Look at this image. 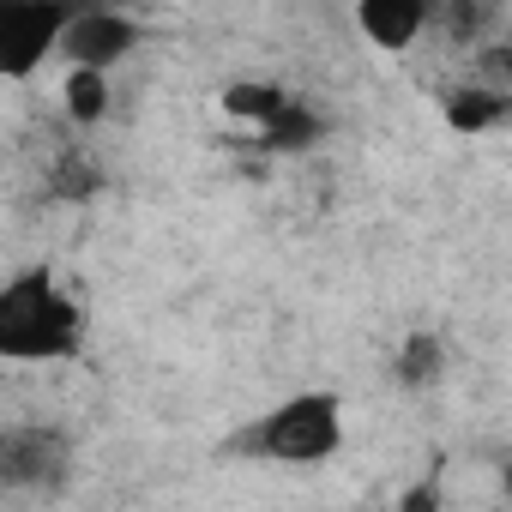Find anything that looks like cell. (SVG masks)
Returning <instances> with one entry per match:
<instances>
[{"label": "cell", "mask_w": 512, "mask_h": 512, "mask_svg": "<svg viewBox=\"0 0 512 512\" xmlns=\"http://www.w3.org/2000/svg\"><path fill=\"white\" fill-rule=\"evenodd\" d=\"M85 308L55 266H25L0 284V362H73Z\"/></svg>", "instance_id": "cell-1"}, {"label": "cell", "mask_w": 512, "mask_h": 512, "mask_svg": "<svg viewBox=\"0 0 512 512\" xmlns=\"http://www.w3.org/2000/svg\"><path fill=\"white\" fill-rule=\"evenodd\" d=\"M344 398L338 392H290L278 398L266 416H253L235 434L241 458H260V464H284V470H308V464H332L344 452Z\"/></svg>", "instance_id": "cell-2"}, {"label": "cell", "mask_w": 512, "mask_h": 512, "mask_svg": "<svg viewBox=\"0 0 512 512\" xmlns=\"http://www.w3.org/2000/svg\"><path fill=\"white\" fill-rule=\"evenodd\" d=\"M73 470V440L55 422L0 428V488L7 494H55Z\"/></svg>", "instance_id": "cell-3"}, {"label": "cell", "mask_w": 512, "mask_h": 512, "mask_svg": "<svg viewBox=\"0 0 512 512\" xmlns=\"http://www.w3.org/2000/svg\"><path fill=\"white\" fill-rule=\"evenodd\" d=\"M67 31V7H31V0H0V79H31Z\"/></svg>", "instance_id": "cell-4"}, {"label": "cell", "mask_w": 512, "mask_h": 512, "mask_svg": "<svg viewBox=\"0 0 512 512\" xmlns=\"http://www.w3.org/2000/svg\"><path fill=\"white\" fill-rule=\"evenodd\" d=\"M133 49H139V19L109 13V7L67 13V31L55 43V55H67V67H85V73H115Z\"/></svg>", "instance_id": "cell-5"}, {"label": "cell", "mask_w": 512, "mask_h": 512, "mask_svg": "<svg viewBox=\"0 0 512 512\" xmlns=\"http://www.w3.org/2000/svg\"><path fill=\"white\" fill-rule=\"evenodd\" d=\"M428 25H434V13L422 7V0H362L356 7V31L374 49H410Z\"/></svg>", "instance_id": "cell-6"}, {"label": "cell", "mask_w": 512, "mask_h": 512, "mask_svg": "<svg viewBox=\"0 0 512 512\" xmlns=\"http://www.w3.org/2000/svg\"><path fill=\"white\" fill-rule=\"evenodd\" d=\"M320 139H326V115H320L308 97H290L260 133H253V145H260V151H278V157L308 151V145H320Z\"/></svg>", "instance_id": "cell-7"}, {"label": "cell", "mask_w": 512, "mask_h": 512, "mask_svg": "<svg viewBox=\"0 0 512 512\" xmlns=\"http://www.w3.org/2000/svg\"><path fill=\"white\" fill-rule=\"evenodd\" d=\"M290 97H296V91L278 85V79H229V85H223V115H229V121H247L253 133H260Z\"/></svg>", "instance_id": "cell-8"}, {"label": "cell", "mask_w": 512, "mask_h": 512, "mask_svg": "<svg viewBox=\"0 0 512 512\" xmlns=\"http://www.w3.org/2000/svg\"><path fill=\"white\" fill-rule=\"evenodd\" d=\"M392 374H398L404 392L440 386V374H446V338H440V332H410V338L398 344V356H392Z\"/></svg>", "instance_id": "cell-9"}, {"label": "cell", "mask_w": 512, "mask_h": 512, "mask_svg": "<svg viewBox=\"0 0 512 512\" xmlns=\"http://www.w3.org/2000/svg\"><path fill=\"white\" fill-rule=\"evenodd\" d=\"M61 109L73 127H97L109 115V73H85V67H67L61 79Z\"/></svg>", "instance_id": "cell-10"}, {"label": "cell", "mask_w": 512, "mask_h": 512, "mask_svg": "<svg viewBox=\"0 0 512 512\" xmlns=\"http://www.w3.org/2000/svg\"><path fill=\"white\" fill-rule=\"evenodd\" d=\"M506 121V91H488V85H470V91H452L446 97V127L452 133H488Z\"/></svg>", "instance_id": "cell-11"}, {"label": "cell", "mask_w": 512, "mask_h": 512, "mask_svg": "<svg viewBox=\"0 0 512 512\" xmlns=\"http://www.w3.org/2000/svg\"><path fill=\"white\" fill-rule=\"evenodd\" d=\"M398 512H440V488H434V482H416V488L398 500Z\"/></svg>", "instance_id": "cell-12"}]
</instances>
